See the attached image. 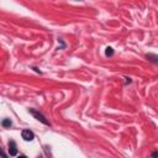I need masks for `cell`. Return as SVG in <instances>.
<instances>
[{"instance_id":"obj_3","label":"cell","mask_w":158,"mask_h":158,"mask_svg":"<svg viewBox=\"0 0 158 158\" xmlns=\"http://www.w3.org/2000/svg\"><path fill=\"white\" fill-rule=\"evenodd\" d=\"M9 151H10V154H11V156H16L17 150H16V144H15L14 141H10V142H9Z\"/></svg>"},{"instance_id":"obj_8","label":"cell","mask_w":158,"mask_h":158,"mask_svg":"<svg viewBox=\"0 0 158 158\" xmlns=\"http://www.w3.org/2000/svg\"><path fill=\"white\" fill-rule=\"evenodd\" d=\"M19 158H27V157H26V156H20Z\"/></svg>"},{"instance_id":"obj_6","label":"cell","mask_w":158,"mask_h":158,"mask_svg":"<svg viewBox=\"0 0 158 158\" xmlns=\"http://www.w3.org/2000/svg\"><path fill=\"white\" fill-rule=\"evenodd\" d=\"M0 156H2L3 158H6V154L3 152V150H2V148H0Z\"/></svg>"},{"instance_id":"obj_7","label":"cell","mask_w":158,"mask_h":158,"mask_svg":"<svg viewBox=\"0 0 158 158\" xmlns=\"http://www.w3.org/2000/svg\"><path fill=\"white\" fill-rule=\"evenodd\" d=\"M157 157H158V153H157V152H154V153H153V158H157Z\"/></svg>"},{"instance_id":"obj_2","label":"cell","mask_w":158,"mask_h":158,"mask_svg":"<svg viewBox=\"0 0 158 158\" xmlns=\"http://www.w3.org/2000/svg\"><path fill=\"white\" fill-rule=\"evenodd\" d=\"M22 138H24L25 141H32L33 138H35V135H33V132L30 131V130H24L22 131Z\"/></svg>"},{"instance_id":"obj_5","label":"cell","mask_w":158,"mask_h":158,"mask_svg":"<svg viewBox=\"0 0 158 158\" xmlns=\"http://www.w3.org/2000/svg\"><path fill=\"white\" fill-rule=\"evenodd\" d=\"M112 53H114L112 48H111V47H108V48H106V56H112Z\"/></svg>"},{"instance_id":"obj_1","label":"cell","mask_w":158,"mask_h":158,"mask_svg":"<svg viewBox=\"0 0 158 158\" xmlns=\"http://www.w3.org/2000/svg\"><path fill=\"white\" fill-rule=\"evenodd\" d=\"M30 112H31V114L33 115V116H35L38 121H41L42 123H44V125H47V126H50V122H48V120L46 119V117H44L42 114H40V112H37L36 110H30Z\"/></svg>"},{"instance_id":"obj_4","label":"cell","mask_w":158,"mask_h":158,"mask_svg":"<svg viewBox=\"0 0 158 158\" xmlns=\"http://www.w3.org/2000/svg\"><path fill=\"white\" fill-rule=\"evenodd\" d=\"M3 126H4V127H10V126H11V121H10L9 119L4 120V121H3Z\"/></svg>"}]
</instances>
